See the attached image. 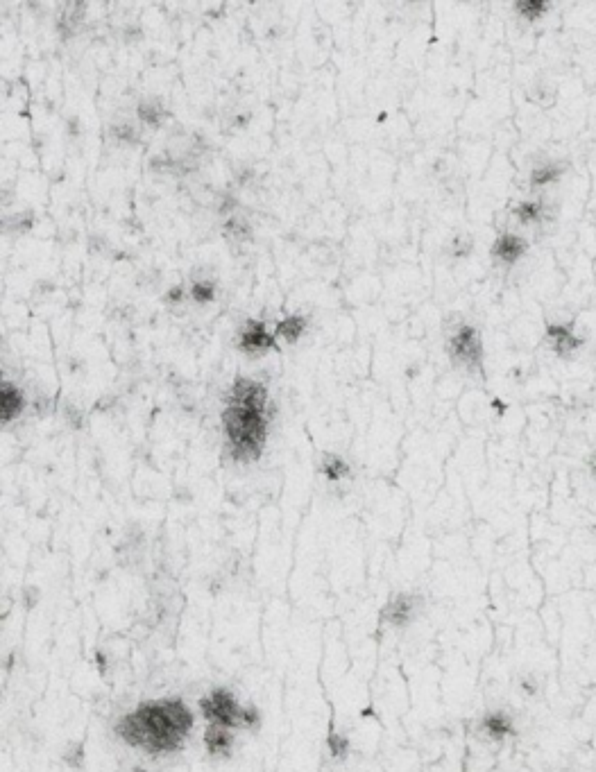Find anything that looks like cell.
<instances>
[{
    "label": "cell",
    "instance_id": "cell-1",
    "mask_svg": "<svg viewBox=\"0 0 596 772\" xmlns=\"http://www.w3.org/2000/svg\"><path fill=\"white\" fill-rule=\"evenodd\" d=\"M191 727L193 714L182 700H157L143 702L132 714L123 716L116 732L132 748L164 754L180 750Z\"/></svg>",
    "mask_w": 596,
    "mask_h": 772
},
{
    "label": "cell",
    "instance_id": "cell-2",
    "mask_svg": "<svg viewBox=\"0 0 596 772\" xmlns=\"http://www.w3.org/2000/svg\"><path fill=\"white\" fill-rule=\"evenodd\" d=\"M223 424L227 431L229 449H232L236 460H254L259 456L263 446V433H266L261 410L243 408L232 403V406L225 410Z\"/></svg>",
    "mask_w": 596,
    "mask_h": 772
},
{
    "label": "cell",
    "instance_id": "cell-3",
    "mask_svg": "<svg viewBox=\"0 0 596 772\" xmlns=\"http://www.w3.org/2000/svg\"><path fill=\"white\" fill-rule=\"evenodd\" d=\"M200 709L209 725H220L227 729L234 727H257L259 714L254 709H243L238 700L227 689L211 691L207 698L200 702Z\"/></svg>",
    "mask_w": 596,
    "mask_h": 772
},
{
    "label": "cell",
    "instance_id": "cell-4",
    "mask_svg": "<svg viewBox=\"0 0 596 772\" xmlns=\"http://www.w3.org/2000/svg\"><path fill=\"white\" fill-rule=\"evenodd\" d=\"M415 609H417V598L415 596L399 594L397 598L390 600L386 607H383L381 619H383V623L393 625V628H402V625H406L408 621L413 619Z\"/></svg>",
    "mask_w": 596,
    "mask_h": 772
},
{
    "label": "cell",
    "instance_id": "cell-5",
    "mask_svg": "<svg viewBox=\"0 0 596 772\" xmlns=\"http://www.w3.org/2000/svg\"><path fill=\"white\" fill-rule=\"evenodd\" d=\"M204 745H207L209 754H214V757H227V754L232 752L234 734L229 732L227 727L209 725L207 734H204Z\"/></svg>",
    "mask_w": 596,
    "mask_h": 772
},
{
    "label": "cell",
    "instance_id": "cell-6",
    "mask_svg": "<svg viewBox=\"0 0 596 772\" xmlns=\"http://www.w3.org/2000/svg\"><path fill=\"white\" fill-rule=\"evenodd\" d=\"M454 351L463 360L476 363V360L481 358V345H479V338H476V331L470 327L461 329V333H458V336L454 338Z\"/></svg>",
    "mask_w": 596,
    "mask_h": 772
},
{
    "label": "cell",
    "instance_id": "cell-7",
    "mask_svg": "<svg viewBox=\"0 0 596 772\" xmlns=\"http://www.w3.org/2000/svg\"><path fill=\"white\" fill-rule=\"evenodd\" d=\"M524 247H526V245H524V240L519 238V236L504 234V236H499V240L495 243V250H492V254H495L497 259H501V261L513 263V261L519 259V256L524 254Z\"/></svg>",
    "mask_w": 596,
    "mask_h": 772
},
{
    "label": "cell",
    "instance_id": "cell-8",
    "mask_svg": "<svg viewBox=\"0 0 596 772\" xmlns=\"http://www.w3.org/2000/svg\"><path fill=\"white\" fill-rule=\"evenodd\" d=\"M481 729H483L485 736H490V739H495V741H501L504 736L513 732V723H510V718L506 714H488L483 718Z\"/></svg>",
    "mask_w": 596,
    "mask_h": 772
},
{
    "label": "cell",
    "instance_id": "cell-9",
    "mask_svg": "<svg viewBox=\"0 0 596 772\" xmlns=\"http://www.w3.org/2000/svg\"><path fill=\"white\" fill-rule=\"evenodd\" d=\"M23 408V397L21 392L14 388V385L5 383L3 385V419L7 422V419H14L16 415L21 413Z\"/></svg>",
    "mask_w": 596,
    "mask_h": 772
},
{
    "label": "cell",
    "instance_id": "cell-10",
    "mask_svg": "<svg viewBox=\"0 0 596 772\" xmlns=\"http://www.w3.org/2000/svg\"><path fill=\"white\" fill-rule=\"evenodd\" d=\"M272 338L263 329V324H248V329L243 333V347L245 349H263L270 347Z\"/></svg>",
    "mask_w": 596,
    "mask_h": 772
},
{
    "label": "cell",
    "instance_id": "cell-11",
    "mask_svg": "<svg viewBox=\"0 0 596 772\" xmlns=\"http://www.w3.org/2000/svg\"><path fill=\"white\" fill-rule=\"evenodd\" d=\"M551 340H553V347H556L558 351L576 347L574 333L565 327H551Z\"/></svg>",
    "mask_w": 596,
    "mask_h": 772
},
{
    "label": "cell",
    "instance_id": "cell-12",
    "mask_svg": "<svg viewBox=\"0 0 596 772\" xmlns=\"http://www.w3.org/2000/svg\"><path fill=\"white\" fill-rule=\"evenodd\" d=\"M302 329H304V322L300 320V317H286V320L279 322V327H277L279 336H284L286 340H291V342L297 340V336H300Z\"/></svg>",
    "mask_w": 596,
    "mask_h": 772
},
{
    "label": "cell",
    "instance_id": "cell-13",
    "mask_svg": "<svg viewBox=\"0 0 596 772\" xmlns=\"http://www.w3.org/2000/svg\"><path fill=\"white\" fill-rule=\"evenodd\" d=\"M329 750H331V757H336V759L345 757V754L349 752V739L343 734L331 732L329 734Z\"/></svg>",
    "mask_w": 596,
    "mask_h": 772
},
{
    "label": "cell",
    "instance_id": "cell-14",
    "mask_svg": "<svg viewBox=\"0 0 596 772\" xmlns=\"http://www.w3.org/2000/svg\"><path fill=\"white\" fill-rule=\"evenodd\" d=\"M322 471H325V474H327L331 480H338L340 476H345V474H347V465H345L343 460H338V458H327V462H325V467H322Z\"/></svg>",
    "mask_w": 596,
    "mask_h": 772
},
{
    "label": "cell",
    "instance_id": "cell-15",
    "mask_svg": "<svg viewBox=\"0 0 596 772\" xmlns=\"http://www.w3.org/2000/svg\"><path fill=\"white\" fill-rule=\"evenodd\" d=\"M540 213H542L540 204H535V202H524V204H519V209H517V216L522 220H538Z\"/></svg>",
    "mask_w": 596,
    "mask_h": 772
},
{
    "label": "cell",
    "instance_id": "cell-16",
    "mask_svg": "<svg viewBox=\"0 0 596 772\" xmlns=\"http://www.w3.org/2000/svg\"><path fill=\"white\" fill-rule=\"evenodd\" d=\"M191 295L198 299V302H207V299L214 297V290H211L209 283H195Z\"/></svg>",
    "mask_w": 596,
    "mask_h": 772
},
{
    "label": "cell",
    "instance_id": "cell-17",
    "mask_svg": "<svg viewBox=\"0 0 596 772\" xmlns=\"http://www.w3.org/2000/svg\"><path fill=\"white\" fill-rule=\"evenodd\" d=\"M594 474H596V458H594Z\"/></svg>",
    "mask_w": 596,
    "mask_h": 772
},
{
    "label": "cell",
    "instance_id": "cell-18",
    "mask_svg": "<svg viewBox=\"0 0 596 772\" xmlns=\"http://www.w3.org/2000/svg\"><path fill=\"white\" fill-rule=\"evenodd\" d=\"M134 772H143V770H134Z\"/></svg>",
    "mask_w": 596,
    "mask_h": 772
}]
</instances>
